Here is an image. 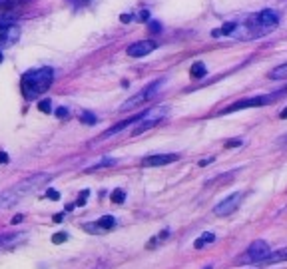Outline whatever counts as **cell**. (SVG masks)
I'll return each mask as SVG.
<instances>
[{
  "mask_svg": "<svg viewBox=\"0 0 287 269\" xmlns=\"http://www.w3.org/2000/svg\"><path fill=\"white\" fill-rule=\"evenodd\" d=\"M212 161H214V158H208V160H202V161H200V165L204 167V165H208V163H212Z\"/></svg>",
  "mask_w": 287,
  "mask_h": 269,
  "instance_id": "d6a6232c",
  "label": "cell"
},
{
  "mask_svg": "<svg viewBox=\"0 0 287 269\" xmlns=\"http://www.w3.org/2000/svg\"><path fill=\"white\" fill-rule=\"evenodd\" d=\"M46 196H48L50 200H54V202H56V200H60V194H58L56 190H48V192H46Z\"/></svg>",
  "mask_w": 287,
  "mask_h": 269,
  "instance_id": "484cf974",
  "label": "cell"
},
{
  "mask_svg": "<svg viewBox=\"0 0 287 269\" xmlns=\"http://www.w3.org/2000/svg\"><path fill=\"white\" fill-rule=\"evenodd\" d=\"M114 163H116L114 158H104V160L96 161L94 165H90L86 171H94V169H100V167H108V165H114Z\"/></svg>",
  "mask_w": 287,
  "mask_h": 269,
  "instance_id": "ac0fdd59",
  "label": "cell"
},
{
  "mask_svg": "<svg viewBox=\"0 0 287 269\" xmlns=\"http://www.w3.org/2000/svg\"><path fill=\"white\" fill-rule=\"evenodd\" d=\"M62 219H64V214H56V215H54V221H56V223H60Z\"/></svg>",
  "mask_w": 287,
  "mask_h": 269,
  "instance_id": "836d02e7",
  "label": "cell"
},
{
  "mask_svg": "<svg viewBox=\"0 0 287 269\" xmlns=\"http://www.w3.org/2000/svg\"><path fill=\"white\" fill-rule=\"evenodd\" d=\"M150 32H154V34L162 32V24H160L158 20H152V22H150Z\"/></svg>",
  "mask_w": 287,
  "mask_h": 269,
  "instance_id": "7402d4cb",
  "label": "cell"
},
{
  "mask_svg": "<svg viewBox=\"0 0 287 269\" xmlns=\"http://www.w3.org/2000/svg\"><path fill=\"white\" fill-rule=\"evenodd\" d=\"M68 114H70V112H68V108H58V110H56L58 118H66Z\"/></svg>",
  "mask_w": 287,
  "mask_h": 269,
  "instance_id": "4316f807",
  "label": "cell"
},
{
  "mask_svg": "<svg viewBox=\"0 0 287 269\" xmlns=\"http://www.w3.org/2000/svg\"><path fill=\"white\" fill-rule=\"evenodd\" d=\"M0 62H2V52H0Z\"/></svg>",
  "mask_w": 287,
  "mask_h": 269,
  "instance_id": "74e56055",
  "label": "cell"
},
{
  "mask_svg": "<svg viewBox=\"0 0 287 269\" xmlns=\"http://www.w3.org/2000/svg\"><path fill=\"white\" fill-rule=\"evenodd\" d=\"M70 2H72L76 8H78V6H84V4H88V0H70Z\"/></svg>",
  "mask_w": 287,
  "mask_h": 269,
  "instance_id": "f1b7e54d",
  "label": "cell"
},
{
  "mask_svg": "<svg viewBox=\"0 0 287 269\" xmlns=\"http://www.w3.org/2000/svg\"><path fill=\"white\" fill-rule=\"evenodd\" d=\"M237 28V22H228V24H224V28H220V30H214V36H230L233 34V30Z\"/></svg>",
  "mask_w": 287,
  "mask_h": 269,
  "instance_id": "e0dca14e",
  "label": "cell"
},
{
  "mask_svg": "<svg viewBox=\"0 0 287 269\" xmlns=\"http://www.w3.org/2000/svg\"><path fill=\"white\" fill-rule=\"evenodd\" d=\"M208 74V68H206V64L204 62H194L192 64V68H189V76L194 78V80H200V78H204Z\"/></svg>",
  "mask_w": 287,
  "mask_h": 269,
  "instance_id": "5bb4252c",
  "label": "cell"
},
{
  "mask_svg": "<svg viewBox=\"0 0 287 269\" xmlns=\"http://www.w3.org/2000/svg\"><path fill=\"white\" fill-rule=\"evenodd\" d=\"M144 116H146V112H140L138 116H132V118H128V120H124V122L116 124V126H112L110 130H106V132H104V138H108V136H114V134H118V132H122L124 128L132 126V124H136V122H142V120H144Z\"/></svg>",
  "mask_w": 287,
  "mask_h": 269,
  "instance_id": "7c38bea8",
  "label": "cell"
},
{
  "mask_svg": "<svg viewBox=\"0 0 287 269\" xmlns=\"http://www.w3.org/2000/svg\"><path fill=\"white\" fill-rule=\"evenodd\" d=\"M112 227H116V217H112V215H104V217H100L94 225H88L86 229L88 231H108V229H112Z\"/></svg>",
  "mask_w": 287,
  "mask_h": 269,
  "instance_id": "4fadbf2b",
  "label": "cell"
},
{
  "mask_svg": "<svg viewBox=\"0 0 287 269\" xmlns=\"http://www.w3.org/2000/svg\"><path fill=\"white\" fill-rule=\"evenodd\" d=\"M241 194H231V196H228L224 202H220L216 208H214V214L220 215V217H226V215L233 214L237 208H239V204H241Z\"/></svg>",
  "mask_w": 287,
  "mask_h": 269,
  "instance_id": "ba28073f",
  "label": "cell"
},
{
  "mask_svg": "<svg viewBox=\"0 0 287 269\" xmlns=\"http://www.w3.org/2000/svg\"><path fill=\"white\" fill-rule=\"evenodd\" d=\"M48 180H50L48 173H34L32 177L22 180L18 186H14V188L6 190L4 194H0V210H6V208H10V206H14L18 200H22L24 196H28V194L34 192L36 188L44 186Z\"/></svg>",
  "mask_w": 287,
  "mask_h": 269,
  "instance_id": "3957f363",
  "label": "cell"
},
{
  "mask_svg": "<svg viewBox=\"0 0 287 269\" xmlns=\"http://www.w3.org/2000/svg\"><path fill=\"white\" fill-rule=\"evenodd\" d=\"M277 142H279V144H287V134H283V136H281Z\"/></svg>",
  "mask_w": 287,
  "mask_h": 269,
  "instance_id": "e575fe53",
  "label": "cell"
},
{
  "mask_svg": "<svg viewBox=\"0 0 287 269\" xmlns=\"http://www.w3.org/2000/svg\"><path fill=\"white\" fill-rule=\"evenodd\" d=\"M269 78H271V80H285L287 78V62L285 64H281V66H277V68H273V70L269 72Z\"/></svg>",
  "mask_w": 287,
  "mask_h": 269,
  "instance_id": "2e32d148",
  "label": "cell"
},
{
  "mask_svg": "<svg viewBox=\"0 0 287 269\" xmlns=\"http://www.w3.org/2000/svg\"><path fill=\"white\" fill-rule=\"evenodd\" d=\"M88 196H90V192H88V190H84V192H82V196L78 198V206H80V208H82V206H86V200H88Z\"/></svg>",
  "mask_w": 287,
  "mask_h": 269,
  "instance_id": "cb8c5ba5",
  "label": "cell"
},
{
  "mask_svg": "<svg viewBox=\"0 0 287 269\" xmlns=\"http://www.w3.org/2000/svg\"><path fill=\"white\" fill-rule=\"evenodd\" d=\"M138 18H140V20H142V22H144V20H146V22H148V20H150V12H148V10H142V12H140V16H138Z\"/></svg>",
  "mask_w": 287,
  "mask_h": 269,
  "instance_id": "83f0119b",
  "label": "cell"
},
{
  "mask_svg": "<svg viewBox=\"0 0 287 269\" xmlns=\"http://www.w3.org/2000/svg\"><path fill=\"white\" fill-rule=\"evenodd\" d=\"M66 239H68V235H66V233H56V235H54V237H52V243H64V241H66Z\"/></svg>",
  "mask_w": 287,
  "mask_h": 269,
  "instance_id": "603a6c76",
  "label": "cell"
},
{
  "mask_svg": "<svg viewBox=\"0 0 287 269\" xmlns=\"http://www.w3.org/2000/svg\"><path fill=\"white\" fill-rule=\"evenodd\" d=\"M214 241H216V235H214V233H204L200 239L194 241V247H196V249H202V247H206V245H210V243H214Z\"/></svg>",
  "mask_w": 287,
  "mask_h": 269,
  "instance_id": "9a60e30c",
  "label": "cell"
},
{
  "mask_svg": "<svg viewBox=\"0 0 287 269\" xmlns=\"http://www.w3.org/2000/svg\"><path fill=\"white\" fill-rule=\"evenodd\" d=\"M162 84H164V80H156V82H152L146 90H142L138 96H134V98H130V100H126L120 110H128V108H134V106H140V104H144V102H148L150 98H154V94L162 88Z\"/></svg>",
  "mask_w": 287,
  "mask_h": 269,
  "instance_id": "8992f818",
  "label": "cell"
},
{
  "mask_svg": "<svg viewBox=\"0 0 287 269\" xmlns=\"http://www.w3.org/2000/svg\"><path fill=\"white\" fill-rule=\"evenodd\" d=\"M6 2H8V0H0V8H2V6L6 4Z\"/></svg>",
  "mask_w": 287,
  "mask_h": 269,
  "instance_id": "8d00e7d4",
  "label": "cell"
},
{
  "mask_svg": "<svg viewBox=\"0 0 287 269\" xmlns=\"http://www.w3.org/2000/svg\"><path fill=\"white\" fill-rule=\"evenodd\" d=\"M20 221H22V215H14V217H12V223H14V225L20 223Z\"/></svg>",
  "mask_w": 287,
  "mask_h": 269,
  "instance_id": "1f68e13d",
  "label": "cell"
},
{
  "mask_svg": "<svg viewBox=\"0 0 287 269\" xmlns=\"http://www.w3.org/2000/svg\"><path fill=\"white\" fill-rule=\"evenodd\" d=\"M243 142L239 140V138H233V140H228L226 142V148H237V146H241Z\"/></svg>",
  "mask_w": 287,
  "mask_h": 269,
  "instance_id": "d4e9b609",
  "label": "cell"
},
{
  "mask_svg": "<svg viewBox=\"0 0 287 269\" xmlns=\"http://www.w3.org/2000/svg\"><path fill=\"white\" fill-rule=\"evenodd\" d=\"M38 110L44 112V114H50V112H52V102H50V100H40V102H38Z\"/></svg>",
  "mask_w": 287,
  "mask_h": 269,
  "instance_id": "44dd1931",
  "label": "cell"
},
{
  "mask_svg": "<svg viewBox=\"0 0 287 269\" xmlns=\"http://www.w3.org/2000/svg\"><path fill=\"white\" fill-rule=\"evenodd\" d=\"M271 253V249H269V245H267V241H263V239H255L245 251H243V255L241 257H237V265H251V263H261L267 255Z\"/></svg>",
  "mask_w": 287,
  "mask_h": 269,
  "instance_id": "277c9868",
  "label": "cell"
},
{
  "mask_svg": "<svg viewBox=\"0 0 287 269\" xmlns=\"http://www.w3.org/2000/svg\"><path fill=\"white\" fill-rule=\"evenodd\" d=\"M52 82H54V70L48 68V66H42V68L26 72L22 76L20 90H22L26 100H36V98H40V94L48 92Z\"/></svg>",
  "mask_w": 287,
  "mask_h": 269,
  "instance_id": "7a4b0ae2",
  "label": "cell"
},
{
  "mask_svg": "<svg viewBox=\"0 0 287 269\" xmlns=\"http://www.w3.org/2000/svg\"><path fill=\"white\" fill-rule=\"evenodd\" d=\"M158 48V44L154 40H142V42H134L132 46H128V56L132 58H144L150 52H154Z\"/></svg>",
  "mask_w": 287,
  "mask_h": 269,
  "instance_id": "30bf717a",
  "label": "cell"
},
{
  "mask_svg": "<svg viewBox=\"0 0 287 269\" xmlns=\"http://www.w3.org/2000/svg\"><path fill=\"white\" fill-rule=\"evenodd\" d=\"M0 163H8V154L6 152H0Z\"/></svg>",
  "mask_w": 287,
  "mask_h": 269,
  "instance_id": "f546056e",
  "label": "cell"
},
{
  "mask_svg": "<svg viewBox=\"0 0 287 269\" xmlns=\"http://www.w3.org/2000/svg\"><path fill=\"white\" fill-rule=\"evenodd\" d=\"M166 116H168V106H160V108L146 110L144 120L140 122V126H138V128H134V130H132V136H140L142 132H146V130L154 128V126H156L158 122H162Z\"/></svg>",
  "mask_w": 287,
  "mask_h": 269,
  "instance_id": "5b68a950",
  "label": "cell"
},
{
  "mask_svg": "<svg viewBox=\"0 0 287 269\" xmlns=\"http://www.w3.org/2000/svg\"><path fill=\"white\" fill-rule=\"evenodd\" d=\"M120 20H122V22H130V20H132V14H122Z\"/></svg>",
  "mask_w": 287,
  "mask_h": 269,
  "instance_id": "4dcf8cb0",
  "label": "cell"
},
{
  "mask_svg": "<svg viewBox=\"0 0 287 269\" xmlns=\"http://www.w3.org/2000/svg\"><path fill=\"white\" fill-rule=\"evenodd\" d=\"M20 38V28L16 24L10 26H0V50L12 46L16 40Z\"/></svg>",
  "mask_w": 287,
  "mask_h": 269,
  "instance_id": "9c48e42d",
  "label": "cell"
},
{
  "mask_svg": "<svg viewBox=\"0 0 287 269\" xmlns=\"http://www.w3.org/2000/svg\"><path fill=\"white\" fill-rule=\"evenodd\" d=\"M80 122H84V124H96L98 122V118H96V114H92V112H82L80 114Z\"/></svg>",
  "mask_w": 287,
  "mask_h": 269,
  "instance_id": "d6986e66",
  "label": "cell"
},
{
  "mask_svg": "<svg viewBox=\"0 0 287 269\" xmlns=\"http://www.w3.org/2000/svg\"><path fill=\"white\" fill-rule=\"evenodd\" d=\"M179 156L177 154H158V156H150V158H144L142 165L144 167H156V165H166V163H172L177 161Z\"/></svg>",
  "mask_w": 287,
  "mask_h": 269,
  "instance_id": "8fae6325",
  "label": "cell"
},
{
  "mask_svg": "<svg viewBox=\"0 0 287 269\" xmlns=\"http://www.w3.org/2000/svg\"><path fill=\"white\" fill-rule=\"evenodd\" d=\"M279 118H281V120H285V118H287V108L281 112V114H279Z\"/></svg>",
  "mask_w": 287,
  "mask_h": 269,
  "instance_id": "d590c367",
  "label": "cell"
},
{
  "mask_svg": "<svg viewBox=\"0 0 287 269\" xmlns=\"http://www.w3.org/2000/svg\"><path fill=\"white\" fill-rule=\"evenodd\" d=\"M124 200H126V192L124 190H114L112 192V202L114 204H124Z\"/></svg>",
  "mask_w": 287,
  "mask_h": 269,
  "instance_id": "ffe728a7",
  "label": "cell"
},
{
  "mask_svg": "<svg viewBox=\"0 0 287 269\" xmlns=\"http://www.w3.org/2000/svg\"><path fill=\"white\" fill-rule=\"evenodd\" d=\"M279 24V16L275 10H261L257 14H251L249 18H245L243 22H237V28L239 32H235L233 36L237 38H243V40H249V38H259V36H265L269 32L275 30V26Z\"/></svg>",
  "mask_w": 287,
  "mask_h": 269,
  "instance_id": "6da1fadb",
  "label": "cell"
},
{
  "mask_svg": "<svg viewBox=\"0 0 287 269\" xmlns=\"http://www.w3.org/2000/svg\"><path fill=\"white\" fill-rule=\"evenodd\" d=\"M271 98L269 96H255V98H245V100H239L235 104L228 106L222 114H231V112H237V110H245V108H259V106H265L269 104Z\"/></svg>",
  "mask_w": 287,
  "mask_h": 269,
  "instance_id": "52a82bcc",
  "label": "cell"
}]
</instances>
